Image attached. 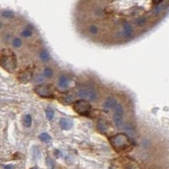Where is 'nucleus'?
Returning <instances> with one entry per match:
<instances>
[{
	"instance_id": "1",
	"label": "nucleus",
	"mask_w": 169,
	"mask_h": 169,
	"mask_svg": "<svg viewBox=\"0 0 169 169\" xmlns=\"http://www.w3.org/2000/svg\"><path fill=\"white\" fill-rule=\"evenodd\" d=\"M1 65L8 72H13L17 66L15 53L10 49H3L1 53Z\"/></svg>"
},
{
	"instance_id": "2",
	"label": "nucleus",
	"mask_w": 169,
	"mask_h": 169,
	"mask_svg": "<svg viewBox=\"0 0 169 169\" xmlns=\"http://www.w3.org/2000/svg\"><path fill=\"white\" fill-rule=\"evenodd\" d=\"M110 144L117 151H124L130 145L129 138L125 134H118L109 138Z\"/></svg>"
},
{
	"instance_id": "3",
	"label": "nucleus",
	"mask_w": 169,
	"mask_h": 169,
	"mask_svg": "<svg viewBox=\"0 0 169 169\" xmlns=\"http://www.w3.org/2000/svg\"><path fill=\"white\" fill-rule=\"evenodd\" d=\"M77 96L81 97L82 100H86L87 102H96L98 99V92L93 87L82 86L78 90Z\"/></svg>"
},
{
	"instance_id": "4",
	"label": "nucleus",
	"mask_w": 169,
	"mask_h": 169,
	"mask_svg": "<svg viewBox=\"0 0 169 169\" xmlns=\"http://www.w3.org/2000/svg\"><path fill=\"white\" fill-rule=\"evenodd\" d=\"M73 108L79 115L85 117L89 116L91 112V105L86 100H78L74 102Z\"/></svg>"
},
{
	"instance_id": "5",
	"label": "nucleus",
	"mask_w": 169,
	"mask_h": 169,
	"mask_svg": "<svg viewBox=\"0 0 169 169\" xmlns=\"http://www.w3.org/2000/svg\"><path fill=\"white\" fill-rule=\"evenodd\" d=\"M35 92L41 97H52L54 95V88L49 84H40L34 87Z\"/></svg>"
},
{
	"instance_id": "6",
	"label": "nucleus",
	"mask_w": 169,
	"mask_h": 169,
	"mask_svg": "<svg viewBox=\"0 0 169 169\" xmlns=\"http://www.w3.org/2000/svg\"><path fill=\"white\" fill-rule=\"evenodd\" d=\"M123 107L120 103L117 105V107L114 108V115H113V123L117 128H120L123 123Z\"/></svg>"
},
{
	"instance_id": "7",
	"label": "nucleus",
	"mask_w": 169,
	"mask_h": 169,
	"mask_svg": "<svg viewBox=\"0 0 169 169\" xmlns=\"http://www.w3.org/2000/svg\"><path fill=\"white\" fill-rule=\"evenodd\" d=\"M34 75V68L32 66H28L20 73V81L22 83H27L32 79Z\"/></svg>"
},
{
	"instance_id": "8",
	"label": "nucleus",
	"mask_w": 169,
	"mask_h": 169,
	"mask_svg": "<svg viewBox=\"0 0 169 169\" xmlns=\"http://www.w3.org/2000/svg\"><path fill=\"white\" fill-rule=\"evenodd\" d=\"M119 104L116 98H114L113 97H108L107 98V100L104 102L102 108L105 112H108L110 109L112 108H115L117 107V105Z\"/></svg>"
},
{
	"instance_id": "9",
	"label": "nucleus",
	"mask_w": 169,
	"mask_h": 169,
	"mask_svg": "<svg viewBox=\"0 0 169 169\" xmlns=\"http://www.w3.org/2000/svg\"><path fill=\"white\" fill-rule=\"evenodd\" d=\"M74 123L71 119H67V118H62L59 120V126L63 130H69L72 129Z\"/></svg>"
},
{
	"instance_id": "10",
	"label": "nucleus",
	"mask_w": 169,
	"mask_h": 169,
	"mask_svg": "<svg viewBox=\"0 0 169 169\" xmlns=\"http://www.w3.org/2000/svg\"><path fill=\"white\" fill-rule=\"evenodd\" d=\"M108 128H109V125L107 123V122L105 120V119H99L97 121V129H98V131L102 134H106L108 130Z\"/></svg>"
},
{
	"instance_id": "11",
	"label": "nucleus",
	"mask_w": 169,
	"mask_h": 169,
	"mask_svg": "<svg viewBox=\"0 0 169 169\" xmlns=\"http://www.w3.org/2000/svg\"><path fill=\"white\" fill-rule=\"evenodd\" d=\"M69 82H70V81H69V78L66 74H61V75L59 76L58 84V86H59L60 88L66 89L69 86Z\"/></svg>"
},
{
	"instance_id": "12",
	"label": "nucleus",
	"mask_w": 169,
	"mask_h": 169,
	"mask_svg": "<svg viewBox=\"0 0 169 169\" xmlns=\"http://www.w3.org/2000/svg\"><path fill=\"white\" fill-rule=\"evenodd\" d=\"M87 32L88 34L91 36H97L100 32V29L96 24H90L87 27Z\"/></svg>"
},
{
	"instance_id": "13",
	"label": "nucleus",
	"mask_w": 169,
	"mask_h": 169,
	"mask_svg": "<svg viewBox=\"0 0 169 169\" xmlns=\"http://www.w3.org/2000/svg\"><path fill=\"white\" fill-rule=\"evenodd\" d=\"M39 58L42 62H48L51 58L49 52L46 48L42 49L39 53Z\"/></svg>"
},
{
	"instance_id": "14",
	"label": "nucleus",
	"mask_w": 169,
	"mask_h": 169,
	"mask_svg": "<svg viewBox=\"0 0 169 169\" xmlns=\"http://www.w3.org/2000/svg\"><path fill=\"white\" fill-rule=\"evenodd\" d=\"M33 35V30L32 27H25L24 30L21 31L20 32V36L22 37H25V38H27V37H31Z\"/></svg>"
},
{
	"instance_id": "15",
	"label": "nucleus",
	"mask_w": 169,
	"mask_h": 169,
	"mask_svg": "<svg viewBox=\"0 0 169 169\" xmlns=\"http://www.w3.org/2000/svg\"><path fill=\"white\" fill-rule=\"evenodd\" d=\"M23 124L25 127L26 128H30L32 124V118L30 114H25L23 118Z\"/></svg>"
},
{
	"instance_id": "16",
	"label": "nucleus",
	"mask_w": 169,
	"mask_h": 169,
	"mask_svg": "<svg viewBox=\"0 0 169 169\" xmlns=\"http://www.w3.org/2000/svg\"><path fill=\"white\" fill-rule=\"evenodd\" d=\"M40 140L42 141V142H44V143H50L51 141H52V137L49 135V134L48 133H46V132H43V133H41L40 135Z\"/></svg>"
},
{
	"instance_id": "17",
	"label": "nucleus",
	"mask_w": 169,
	"mask_h": 169,
	"mask_svg": "<svg viewBox=\"0 0 169 169\" xmlns=\"http://www.w3.org/2000/svg\"><path fill=\"white\" fill-rule=\"evenodd\" d=\"M53 75V69L50 68V67H45V69H44V70H43V76L49 79V78H52Z\"/></svg>"
},
{
	"instance_id": "18",
	"label": "nucleus",
	"mask_w": 169,
	"mask_h": 169,
	"mask_svg": "<svg viewBox=\"0 0 169 169\" xmlns=\"http://www.w3.org/2000/svg\"><path fill=\"white\" fill-rule=\"evenodd\" d=\"M54 111H53V109H52V108H47L46 110H45V114H46V118H47V119L49 121H51L53 119V117H54Z\"/></svg>"
},
{
	"instance_id": "19",
	"label": "nucleus",
	"mask_w": 169,
	"mask_h": 169,
	"mask_svg": "<svg viewBox=\"0 0 169 169\" xmlns=\"http://www.w3.org/2000/svg\"><path fill=\"white\" fill-rule=\"evenodd\" d=\"M21 45H22V41H21L20 38H19V37H15V38H14L13 41H12V46H13L14 48H20Z\"/></svg>"
},
{
	"instance_id": "20",
	"label": "nucleus",
	"mask_w": 169,
	"mask_h": 169,
	"mask_svg": "<svg viewBox=\"0 0 169 169\" xmlns=\"http://www.w3.org/2000/svg\"><path fill=\"white\" fill-rule=\"evenodd\" d=\"M2 16L5 19H11L15 17V14L10 10H4L2 12Z\"/></svg>"
},
{
	"instance_id": "21",
	"label": "nucleus",
	"mask_w": 169,
	"mask_h": 169,
	"mask_svg": "<svg viewBox=\"0 0 169 169\" xmlns=\"http://www.w3.org/2000/svg\"><path fill=\"white\" fill-rule=\"evenodd\" d=\"M74 97L73 96L72 94L69 93V94H67V95L65 96L63 101L65 102L66 104H71L73 102H74Z\"/></svg>"
},
{
	"instance_id": "22",
	"label": "nucleus",
	"mask_w": 169,
	"mask_h": 169,
	"mask_svg": "<svg viewBox=\"0 0 169 169\" xmlns=\"http://www.w3.org/2000/svg\"><path fill=\"white\" fill-rule=\"evenodd\" d=\"M124 130L126 131V133L129 135V136H135V131H134V128H133V127H131V126H129V125H126V126L124 127Z\"/></svg>"
},
{
	"instance_id": "23",
	"label": "nucleus",
	"mask_w": 169,
	"mask_h": 169,
	"mask_svg": "<svg viewBox=\"0 0 169 169\" xmlns=\"http://www.w3.org/2000/svg\"><path fill=\"white\" fill-rule=\"evenodd\" d=\"M4 168L5 169H13L14 168V166L11 165V164H8V165H5L4 166Z\"/></svg>"
},
{
	"instance_id": "24",
	"label": "nucleus",
	"mask_w": 169,
	"mask_h": 169,
	"mask_svg": "<svg viewBox=\"0 0 169 169\" xmlns=\"http://www.w3.org/2000/svg\"><path fill=\"white\" fill-rule=\"evenodd\" d=\"M32 169H37V168H32Z\"/></svg>"
}]
</instances>
